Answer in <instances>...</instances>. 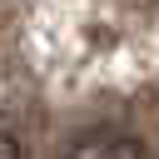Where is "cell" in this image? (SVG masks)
Instances as JSON below:
<instances>
[{
	"label": "cell",
	"mask_w": 159,
	"mask_h": 159,
	"mask_svg": "<svg viewBox=\"0 0 159 159\" xmlns=\"http://www.w3.org/2000/svg\"><path fill=\"white\" fill-rule=\"evenodd\" d=\"M65 159H144V144L114 124H94V129H80L70 139Z\"/></svg>",
	"instance_id": "1"
},
{
	"label": "cell",
	"mask_w": 159,
	"mask_h": 159,
	"mask_svg": "<svg viewBox=\"0 0 159 159\" xmlns=\"http://www.w3.org/2000/svg\"><path fill=\"white\" fill-rule=\"evenodd\" d=\"M0 159H25V149H20V139L10 129H0Z\"/></svg>",
	"instance_id": "2"
}]
</instances>
